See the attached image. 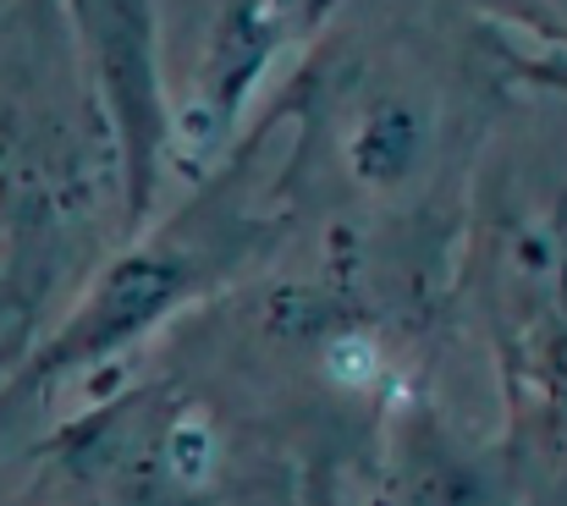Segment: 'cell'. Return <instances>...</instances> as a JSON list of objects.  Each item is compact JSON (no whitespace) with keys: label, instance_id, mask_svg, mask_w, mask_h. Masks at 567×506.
<instances>
[{"label":"cell","instance_id":"cell-1","mask_svg":"<svg viewBox=\"0 0 567 506\" xmlns=\"http://www.w3.org/2000/svg\"><path fill=\"white\" fill-rule=\"evenodd\" d=\"M72 22H78L89 83L111 133V155H116L122 231L138 237L155 209L161 171L177 133L166 72H161V6L155 0H72Z\"/></svg>","mask_w":567,"mask_h":506},{"label":"cell","instance_id":"cell-7","mask_svg":"<svg viewBox=\"0 0 567 506\" xmlns=\"http://www.w3.org/2000/svg\"><path fill=\"white\" fill-rule=\"evenodd\" d=\"M546 374H551V391L567 402V331L551 337V347H546Z\"/></svg>","mask_w":567,"mask_h":506},{"label":"cell","instance_id":"cell-2","mask_svg":"<svg viewBox=\"0 0 567 506\" xmlns=\"http://www.w3.org/2000/svg\"><path fill=\"white\" fill-rule=\"evenodd\" d=\"M193 281H198L193 248H177V242L127 248L122 259H111L94 276V287L78 298V309L61 320V331L17 369V380L0 391V402H17L28 391H44L50 380L78 374V369H94L111 352H122V347H133L138 337H150L172 309L188 303Z\"/></svg>","mask_w":567,"mask_h":506},{"label":"cell","instance_id":"cell-4","mask_svg":"<svg viewBox=\"0 0 567 506\" xmlns=\"http://www.w3.org/2000/svg\"><path fill=\"white\" fill-rule=\"evenodd\" d=\"M419 144H424L419 116L402 111V105H380L375 116L353 133V166L370 182H396L402 171L419 161Z\"/></svg>","mask_w":567,"mask_h":506},{"label":"cell","instance_id":"cell-6","mask_svg":"<svg viewBox=\"0 0 567 506\" xmlns=\"http://www.w3.org/2000/svg\"><path fill=\"white\" fill-rule=\"evenodd\" d=\"M513 66L529 78V83H540V89H557L567 94V50H535V55H513Z\"/></svg>","mask_w":567,"mask_h":506},{"label":"cell","instance_id":"cell-5","mask_svg":"<svg viewBox=\"0 0 567 506\" xmlns=\"http://www.w3.org/2000/svg\"><path fill=\"white\" fill-rule=\"evenodd\" d=\"M413 479H419V485H413L419 506H496V485H491V474H485L480 463L452 457V452L430 457Z\"/></svg>","mask_w":567,"mask_h":506},{"label":"cell","instance_id":"cell-3","mask_svg":"<svg viewBox=\"0 0 567 506\" xmlns=\"http://www.w3.org/2000/svg\"><path fill=\"white\" fill-rule=\"evenodd\" d=\"M303 17L298 0H226L220 17L204 33L198 50V83H193V111H188V144L209 149L215 138H226L248 105V89L259 83V72L270 66V55L281 50V39L292 33V22Z\"/></svg>","mask_w":567,"mask_h":506}]
</instances>
